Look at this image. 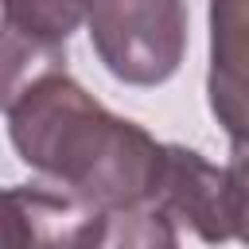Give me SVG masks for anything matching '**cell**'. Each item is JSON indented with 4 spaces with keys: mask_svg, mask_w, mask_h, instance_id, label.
<instances>
[{
    "mask_svg": "<svg viewBox=\"0 0 249 249\" xmlns=\"http://www.w3.org/2000/svg\"><path fill=\"white\" fill-rule=\"evenodd\" d=\"M4 121L16 156L101 210L156 206L167 144L109 113L66 66H39L4 86Z\"/></svg>",
    "mask_w": 249,
    "mask_h": 249,
    "instance_id": "obj_1",
    "label": "cell"
},
{
    "mask_svg": "<svg viewBox=\"0 0 249 249\" xmlns=\"http://www.w3.org/2000/svg\"><path fill=\"white\" fill-rule=\"evenodd\" d=\"M89 43L124 86H163L187 54V0H97Z\"/></svg>",
    "mask_w": 249,
    "mask_h": 249,
    "instance_id": "obj_2",
    "label": "cell"
},
{
    "mask_svg": "<svg viewBox=\"0 0 249 249\" xmlns=\"http://www.w3.org/2000/svg\"><path fill=\"white\" fill-rule=\"evenodd\" d=\"M109 210L51 179L4 191V249H97Z\"/></svg>",
    "mask_w": 249,
    "mask_h": 249,
    "instance_id": "obj_3",
    "label": "cell"
},
{
    "mask_svg": "<svg viewBox=\"0 0 249 249\" xmlns=\"http://www.w3.org/2000/svg\"><path fill=\"white\" fill-rule=\"evenodd\" d=\"M156 206L179 226L191 230L206 245L233 241V218H230V175L226 167L210 163L202 152L187 144H167L163 179Z\"/></svg>",
    "mask_w": 249,
    "mask_h": 249,
    "instance_id": "obj_4",
    "label": "cell"
},
{
    "mask_svg": "<svg viewBox=\"0 0 249 249\" xmlns=\"http://www.w3.org/2000/svg\"><path fill=\"white\" fill-rule=\"evenodd\" d=\"M97 0H4V86L39 66L66 62V39Z\"/></svg>",
    "mask_w": 249,
    "mask_h": 249,
    "instance_id": "obj_5",
    "label": "cell"
},
{
    "mask_svg": "<svg viewBox=\"0 0 249 249\" xmlns=\"http://www.w3.org/2000/svg\"><path fill=\"white\" fill-rule=\"evenodd\" d=\"M206 101L230 136L249 132V0H210Z\"/></svg>",
    "mask_w": 249,
    "mask_h": 249,
    "instance_id": "obj_6",
    "label": "cell"
},
{
    "mask_svg": "<svg viewBox=\"0 0 249 249\" xmlns=\"http://www.w3.org/2000/svg\"><path fill=\"white\" fill-rule=\"evenodd\" d=\"M97 249H179V226L160 206L109 210Z\"/></svg>",
    "mask_w": 249,
    "mask_h": 249,
    "instance_id": "obj_7",
    "label": "cell"
},
{
    "mask_svg": "<svg viewBox=\"0 0 249 249\" xmlns=\"http://www.w3.org/2000/svg\"><path fill=\"white\" fill-rule=\"evenodd\" d=\"M230 218H233V241L249 245V132L230 136Z\"/></svg>",
    "mask_w": 249,
    "mask_h": 249,
    "instance_id": "obj_8",
    "label": "cell"
}]
</instances>
